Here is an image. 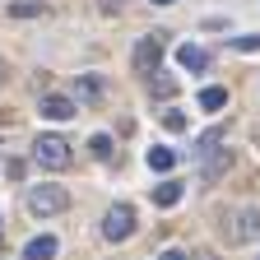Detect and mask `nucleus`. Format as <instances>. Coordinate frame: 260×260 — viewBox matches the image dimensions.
<instances>
[{
  "label": "nucleus",
  "instance_id": "obj_18",
  "mask_svg": "<svg viewBox=\"0 0 260 260\" xmlns=\"http://www.w3.org/2000/svg\"><path fill=\"white\" fill-rule=\"evenodd\" d=\"M162 125H168V130H186V116H181V112H168V116H162Z\"/></svg>",
  "mask_w": 260,
  "mask_h": 260
},
{
  "label": "nucleus",
  "instance_id": "obj_14",
  "mask_svg": "<svg viewBox=\"0 0 260 260\" xmlns=\"http://www.w3.org/2000/svg\"><path fill=\"white\" fill-rule=\"evenodd\" d=\"M10 14L14 19H32V14H42V0H10Z\"/></svg>",
  "mask_w": 260,
  "mask_h": 260
},
{
  "label": "nucleus",
  "instance_id": "obj_15",
  "mask_svg": "<svg viewBox=\"0 0 260 260\" xmlns=\"http://www.w3.org/2000/svg\"><path fill=\"white\" fill-rule=\"evenodd\" d=\"M149 93H153V98H172V93H177V79H172V75H158V79H149Z\"/></svg>",
  "mask_w": 260,
  "mask_h": 260
},
{
  "label": "nucleus",
  "instance_id": "obj_21",
  "mask_svg": "<svg viewBox=\"0 0 260 260\" xmlns=\"http://www.w3.org/2000/svg\"><path fill=\"white\" fill-rule=\"evenodd\" d=\"M0 79H5V56H0Z\"/></svg>",
  "mask_w": 260,
  "mask_h": 260
},
{
  "label": "nucleus",
  "instance_id": "obj_17",
  "mask_svg": "<svg viewBox=\"0 0 260 260\" xmlns=\"http://www.w3.org/2000/svg\"><path fill=\"white\" fill-rule=\"evenodd\" d=\"M237 51H260V32H246V38H228Z\"/></svg>",
  "mask_w": 260,
  "mask_h": 260
},
{
  "label": "nucleus",
  "instance_id": "obj_16",
  "mask_svg": "<svg viewBox=\"0 0 260 260\" xmlns=\"http://www.w3.org/2000/svg\"><path fill=\"white\" fill-rule=\"evenodd\" d=\"M88 149H93V158H112V135H93Z\"/></svg>",
  "mask_w": 260,
  "mask_h": 260
},
{
  "label": "nucleus",
  "instance_id": "obj_3",
  "mask_svg": "<svg viewBox=\"0 0 260 260\" xmlns=\"http://www.w3.org/2000/svg\"><path fill=\"white\" fill-rule=\"evenodd\" d=\"M28 209L38 214V218L65 214V209H70V190H65V186H32L28 190Z\"/></svg>",
  "mask_w": 260,
  "mask_h": 260
},
{
  "label": "nucleus",
  "instance_id": "obj_20",
  "mask_svg": "<svg viewBox=\"0 0 260 260\" xmlns=\"http://www.w3.org/2000/svg\"><path fill=\"white\" fill-rule=\"evenodd\" d=\"M153 5H177V0H153Z\"/></svg>",
  "mask_w": 260,
  "mask_h": 260
},
{
  "label": "nucleus",
  "instance_id": "obj_22",
  "mask_svg": "<svg viewBox=\"0 0 260 260\" xmlns=\"http://www.w3.org/2000/svg\"><path fill=\"white\" fill-rule=\"evenodd\" d=\"M0 233H5V228H0Z\"/></svg>",
  "mask_w": 260,
  "mask_h": 260
},
{
  "label": "nucleus",
  "instance_id": "obj_6",
  "mask_svg": "<svg viewBox=\"0 0 260 260\" xmlns=\"http://www.w3.org/2000/svg\"><path fill=\"white\" fill-rule=\"evenodd\" d=\"M75 98H79V103H103V98H107V84H103V75H79L75 79Z\"/></svg>",
  "mask_w": 260,
  "mask_h": 260
},
{
  "label": "nucleus",
  "instance_id": "obj_5",
  "mask_svg": "<svg viewBox=\"0 0 260 260\" xmlns=\"http://www.w3.org/2000/svg\"><path fill=\"white\" fill-rule=\"evenodd\" d=\"M130 233H135V209L130 205H112L107 218H103V237L107 242H125Z\"/></svg>",
  "mask_w": 260,
  "mask_h": 260
},
{
  "label": "nucleus",
  "instance_id": "obj_19",
  "mask_svg": "<svg viewBox=\"0 0 260 260\" xmlns=\"http://www.w3.org/2000/svg\"><path fill=\"white\" fill-rule=\"evenodd\" d=\"M158 260H190V255H186V251H162Z\"/></svg>",
  "mask_w": 260,
  "mask_h": 260
},
{
  "label": "nucleus",
  "instance_id": "obj_12",
  "mask_svg": "<svg viewBox=\"0 0 260 260\" xmlns=\"http://www.w3.org/2000/svg\"><path fill=\"white\" fill-rule=\"evenodd\" d=\"M177 168V149H149V172H172Z\"/></svg>",
  "mask_w": 260,
  "mask_h": 260
},
{
  "label": "nucleus",
  "instance_id": "obj_1",
  "mask_svg": "<svg viewBox=\"0 0 260 260\" xmlns=\"http://www.w3.org/2000/svg\"><path fill=\"white\" fill-rule=\"evenodd\" d=\"M32 162H38V168H51V172L70 168V162H75L70 140H60V135H38V140H32Z\"/></svg>",
  "mask_w": 260,
  "mask_h": 260
},
{
  "label": "nucleus",
  "instance_id": "obj_2",
  "mask_svg": "<svg viewBox=\"0 0 260 260\" xmlns=\"http://www.w3.org/2000/svg\"><path fill=\"white\" fill-rule=\"evenodd\" d=\"M162 51H168V32H144V38L135 42V75H158L162 65Z\"/></svg>",
  "mask_w": 260,
  "mask_h": 260
},
{
  "label": "nucleus",
  "instance_id": "obj_10",
  "mask_svg": "<svg viewBox=\"0 0 260 260\" xmlns=\"http://www.w3.org/2000/svg\"><path fill=\"white\" fill-rule=\"evenodd\" d=\"M56 251H60V246H56V237H47V233H42V237H32V242L23 246V260H51Z\"/></svg>",
  "mask_w": 260,
  "mask_h": 260
},
{
  "label": "nucleus",
  "instance_id": "obj_8",
  "mask_svg": "<svg viewBox=\"0 0 260 260\" xmlns=\"http://www.w3.org/2000/svg\"><path fill=\"white\" fill-rule=\"evenodd\" d=\"M79 107H75V98H60V93H47L42 98V116L47 121H70Z\"/></svg>",
  "mask_w": 260,
  "mask_h": 260
},
{
  "label": "nucleus",
  "instance_id": "obj_11",
  "mask_svg": "<svg viewBox=\"0 0 260 260\" xmlns=\"http://www.w3.org/2000/svg\"><path fill=\"white\" fill-rule=\"evenodd\" d=\"M153 205H158V209L181 205V181H162V186H153Z\"/></svg>",
  "mask_w": 260,
  "mask_h": 260
},
{
  "label": "nucleus",
  "instance_id": "obj_7",
  "mask_svg": "<svg viewBox=\"0 0 260 260\" xmlns=\"http://www.w3.org/2000/svg\"><path fill=\"white\" fill-rule=\"evenodd\" d=\"M177 65L190 70V75H200V70H209V51L195 47V42H186V47H177Z\"/></svg>",
  "mask_w": 260,
  "mask_h": 260
},
{
  "label": "nucleus",
  "instance_id": "obj_4",
  "mask_svg": "<svg viewBox=\"0 0 260 260\" xmlns=\"http://www.w3.org/2000/svg\"><path fill=\"white\" fill-rule=\"evenodd\" d=\"M223 237L242 246V242H255L260 237V209H237V214H228L223 218Z\"/></svg>",
  "mask_w": 260,
  "mask_h": 260
},
{
  "label": "nucleus",
  "instance_id": "obj_9",
  "mask_svg": "<svg viewBox=\"0 0 260 260\" xmlns=\"http://www.w3.org/2000/svg\"><path fill=\"white\" fill-rule=\"evenodd\" d=\"M200 158H205V172H200L205 181H218V177L228 172V162H233V153H228V149H218V144H214V149H205Z\"/></svg>",
  "mask_w": 260,
  "mask_h": 260
},
{
  "label": "nucleus",
  "instance_id": "obj_13",
  "mask_svg": "<svg viewBox=\"0 0 260 260\" xmlns=\"http://www.w3.org/2000/svg\"><path fill=\"white\" fill-rule=\"evenodd\" d=\"M200 107H205V112L228 107V88H205V93H200Z\"/></svg>",
  "mask_w": 260,
  "mask_h": 260
}]
</instances>
